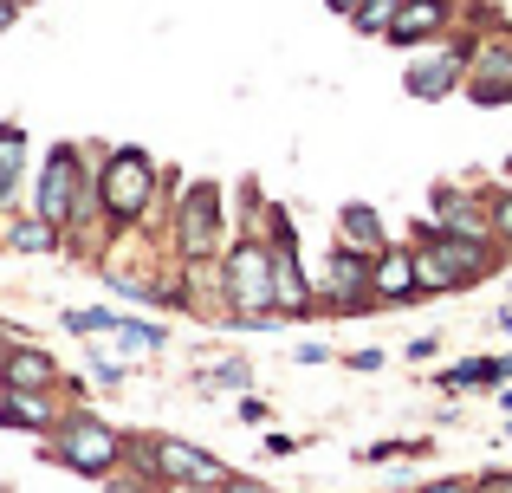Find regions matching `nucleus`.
Wrapping results in <instances>:
<instances>
[{
  "instance_id": "f257e3e1",
  "label": "nucleus",
  "mask_w": 512,
  "mask_h": 493,
  "mask_svg": "<svg viewBox=\"0 0 512 493\" xmlns=\"http://www.w3.org/2000/svg\"><path fill=\"white\" fill-rule=\"evenodd\" d=\"M415 279H422V299L435 292H461V286H480V279L500 273L506 247L500 241H467V234H441L435 221H415Z\"/></svg>"
},
{
  "instance_id": "f03ea898",
  "label": "nucleus",
  "mask_w": 512,
  "mask_h": 493,
  "mask_svg": "<svg viewBox=\"0 0 512 493\" xmlns=\"http://www.w3.org/2000/svg\"><path fill=\"white\" fill-rule=\"evenodd\" d=\"M273 241L260 228H240L221 253V279H227V325L240 331H273L279 312H273Z\"/></svg>"
},
{
  "instance_id": "7ed1b4c3",
  "label": "nucleus",
  "mask_w": 512,
  "mask_h": 493,
  "mask_svg": "<svg viewBox=\"0 0 512 493\" xmlns=\"http://www.w3.org/2000/svg\"><path fill=\"white\" fill-rule=\"evenodd\" d=\"M163 169L150 150L124 143V150H98V195H104V228L130 234L156 215V195H163Z\"/></svg>"
},
{
  "instance_id": "20e7f679",
  "label": "nucleus",
  "mask_w": 512,
  "mask_h": 493,
  "mask_svg": "<svg viewBox=\"0 0 512 493\" xmlns=\"http://www.w3.org/2000/svg\"><path fill=\"white\" fill-rule=\"evenodd\" d=\"M46 455L59 461V468L85 474V481H111V474L130 461V435L111 429L98 409H65L59 429H52V442H46Z\"/></svg>"
},
{
  "instance_id": "39448f33",
  "label": "nucleus",
  "mask_w": 512,
  "mask_h": 493,
  "mask_svg": "<svg viewBox=\"0 0 512 493\" xmlns=\"http://www.w3.org/2000/svg\"><path fill=\"white\" fill-rule=\"evenodd\" d=\"M169 253H175V266L221 260L227 253V195H221V182H188L182 189V202L169 208Z\"/></svg>"
},
{
  "instance_id": "423d86ee",
  "label": "nucleus",
  "mask_w": 512,
  "mask_h": 493,
  "mask_svg": "<svg viewBox=\"0 0 512 493\" xmlns=\"http://www.w3.org/2000/svg\"><path fill=\"white\" fill-rule=\"evenodd\" d=\"M91 176H98V150H85V143H52L46 163H39V182H33V215L52 221L59 234H72Z\"/></svg>"
},
{
  "instance_id": "0eeeda50",
  "label": "nucleus",
  "mask_w": 512,
  "mask_h": 493,
  "mask_svg": "<svg viewBox=\"0 0 512 493\" xmlns=\"http://www.w3.org/2000/svg\"><path fill=\"white\" fill-rule=\"evenodd\" d=\"M130 461H143L163 487H227V461L182 435H130Z\"/></svg>"
},
{
  "instance_id": "6e6552de",
  "label": "nucleus",
  "mask_w": 512,
  "mask_h": 493,
  "mask_svg": "<svg viewBox=\"0 0 512 493\" xmlns=\"http://www.w3.org/2000/svg\"><path fill=\"white\" fill-rule=\"evenodd\" d=\"M312 286H318V312H331V318H363V312H376L370 260H363V253L331 247L325 260L312 266Z\"/></svg>"
},
{
  "instance_id": "1a4fd4ad",
  "label": "nucleus",
  "mask_w": 512,
  "mask_h": 493,
  "mask_svg": "<svg viewBox=\"0 0 512 493\" xmlns=\"http://www.w3.org/2000/svg\"><path fill=\"white\" fill-rule=\"evenodd\" d=\"M467 59H474V39H435V46H422L409 59L402 91H409V98H422V104L454 98V91L467 85Z\"/></svg>"
},
{
  "instance_id": "9d476101",
  "label": "nucleus",
  "mask_w": 512,
  "mask_h": 493,
  "mask_svg": "<svg viewBox=\"0 0 512 493\" xmlns=\"http://www.w3.org/2000/svg\"><path fill=\"white\" fill-rule=\"evenodd\" d=\"M461 91L480 104V111L512 104V26H487V33H474V59H467V85Z\"/></svg>"
},
{
  "instance_id": "9b49d317",
  "label": "nucleus",
  "mask_w": 512,
  "mask_h": 493,
  "mask_svg": "<svg viewBox=\"0 0 512 493\" xmlns=\"http://www.w3.org/2000/svg\"><path fill=\"white\" fill-rule=\"evenodd\" d=\"M0 390H46L59 396L65 390V370L52 351H39L33 338H20V325L0 331Z\"/></svg>"
},
{
  "instance_id": "f8f14e48",
  "label": "nucleus",
  "mask_w": 512,
  "mask_h": 493,
  "mask_svg": "<svg viewBox=\"0 0 512 493\" xmlns=\"http://www.w3.org/2000/svg\"><path fill=\"white\" fill-rule=\"evenodd\" d=\"M428 208H435V228L441 234H467V241H493V208L487 195H474V182H435V195H428Z\"/></svg>"
},
{
  "instance_id": "ddd939ff",
  "label": "nucleus",
  "mask_w": 512,
  "mask_h": 493,
  "mask_svg": "<svg viewBox=\"0 0 512 493\" xmlns=\"http://www.w3.org/2000/svg\"><path fill=\"white\" fill-rule=\"evenodd\" d=\"M448 33H454V0H396V20H389L383 39L402 52H422Z\"/></svg>"
},
{
  "instance_id": "4468645a",
  "label": "nucleus",
  "mask_w": 512,
  "mask_h": 493,
  "mask_svg": "<svg viewBox=\"0 0 512 493\" xmlns=\"http://www.w3.org/2000/svg\"><path fill=\"white\" fill-rule=\"evenodd\" d=\"M370 292L376 305H415L422 299V279H415V247H396L389 241L383 253L370 260Z\"/></svg>"
},
{
  "instance_id": "2eb2a0df",
  "label": "nucleus",
  "mask_w": 512,
  "mask_h": 493,
  "mask_svg": "<svg viewBox=\"0 0 512 493\" xmlns=\"http://www.w3.org/2000/svg\"><path fill=\"white\" fill-rule=\"evenodd\" d=\"M59 396H46V390H0V429H13V435H52L59 429Z\"/></svg>"
},
{
  "instance_id": "dca6fc26",
  "label": "nucleus",
  "mask_w": 512,
  "mask_h": 493,
  "mask_svg": "<svg viewBox=\"0 0 512 493\" xmlns=\"http://www.w3.org/2000/svg\"><path fill=\"white\" fill-rule=\"evenodd\" d=\"M331 247H344V253H363V260H376V253L389 247V228H383V215H376L370 202H344L338 208V241Z\"/></svg>"
},
{
  "instance_id": "f3484780",
  "label": "nucleus",
  "mask_w": 512,
  "mask_h": 493,
  "mask_svg": "<svg viewBox=\"0 0 512 493\" xmlns=\"http://www.w3.org/2000/svg\"><path fill=\"white\" fill-rule=\"evenodd\" d=\"M163 344H169V331H163V325H150V318H130V312H117V325H111V351L124 357V364H130V357H156Z\"/></svg>"
},
{
  "instance_id": "a211bd4d",
  "label": "nucleus",
  "mask_w": 512,
  "mask_h": 493,
  "mask_svg": "<svg viewBox=\"0 0 512 493\" xmlns=\"http://www.w3.org/2000/svg\"><path fill=\"white\" fill-rule=\"evenodd\" d=\"M441 390H493V383H512V357H467V364L441 370Z\"/></svg>"
},
{
  "instance_id": "6ab92c4d",
  "label": "nucleus",
  "mask_w": 512,
  "mask_h": 493,
  "mask_svg": "<svg viewBox=\"0 0 512 493\" xmlns=\"http://www.w3.org/2000/svg\"><path fill=\"white\" fill-rule=\"evenodd\" d=\"M0 241H7L13 253H59V247H65V234L52 228V221H39V215H7Z\"/></svg>"
},
{
  "instance_id": "aec40b11",
  "label": "nucleus",
  "mask_w": 512,
  "mask_h": 493,
  "mask_svg": "<svg viewBox=\"0 0 512 493\" xmlns=\"http://www.w3.org/2000/svg\"><path fill=\"white\" fill-rule=\"evenodd\" d=\"M20 176H26V130L20 124H0V215H7Z\"/></svg>"
},
{
  "instance_id": "412c9836",
  "label": "nucleus",
  "mask_w": 512,
  "mask_h": 493,
  "mask_svg": "<svg viewBox=\"0 0 512 493\" xmlns=\"http://www.w3.org/2000/svg\"><path fill=\"white\" fill-rule=\"evenodd\" d=\"M201 390H234V396H247L253 390V364H247V357H221V364L201 377Z\"/></svg>"
},
{
  "instance_id": "4be33fe9",
  "label": "nucleus",
  "mask_w": 512,
  "mask_h": 493,
  "mask_svg": "<svg viewBox=\"0 0 512 493\" xmlns=\"http://www.w3.org/2000/svg\"><path fill=\"white\" fill-rule=\"evenodd\" d=\"M59 325L72 331V338H111L117 312H104V305H91V312H59Z\"/></svg>"
},
{
  "instance_id": "5701e85b",
  "label": "nucleus",
  "mask_w": 512,
  "mask_h": 493,
  "mask_svg": "<svg viewBox=\"0 0 512 493\" xmlns=\"http://www.w3.org/2000/svg\"><path fill=\"white\" fill-rule=\"evenodd\" d=\"M104 493H169V487L156 481V474L143 468V461H124V468H117L111 481H104Z\"/></svg>"
},
{
  "instance_id": "b1692460",
  "label": "nucleus",
  "mask_w": 512,
  "mask_h": 493,
  "mask_svg": "<svg viewBox=\"0 0 512 493\" xmlns=\"http://www.w3.org/2000/svg\"><path fill=\"white\" fill-rule=\"evenodd\" d=\"M415 455H428V435H415V442H370V448H357V461H415Z\"/></svg>"
},
{
  "instance_id": "393cba45",
  "label": "nucleus",
  "mask_w": 512,
  "mask_h": 493,
  "mask_svg": "<svg viewBox=\"0 0 512 493\" xmlns=\"http://www.w3.org/2000/svg\"><path fill=\"white\" fill-rule=\"evenodd\" d=\"M389 20H396V0H370V7H363L350 26H357L363 39H383V33H389Z\"/></svg>"
},
{
  "instance_id": "a878e982",
  "label": "nucleus",
  "mask_w": 512,
  "mask_h": 493,
  "mask_svg": "<svg viewBox=\"0 0 512 493\" xmlns=\"http://www.w3.org/2000/svg\"><path fill=\"white\" fill-rule=\"evenodd\" d=\"M124 377H130V364L117 351H91V383H98V390H117Z\"/></svg>"
},
{
  "instance_id": "bb28decb",
  "label": "nucleus",
  "mask_w": 512,
  "mask_h": 493,
  "mask_svg": "<svg viewBox=\"0 0 512 493\" xmlns=\"http://www.w3.org/2000/svg\"><path fill=\"white\" fill-rule=\"evenodd\" d=\"M487 208H493V241H500V247L512 253V189L487 195Z\"/></svg>"
},
{
  "instance_id": "cd10ccee",
  "label": "nucleus",
  "mask_w": 512,
  "mask_h": 493,
  "mask_svg": "<svg viewBox=\"0 0 512 493\" xmlns=\"http://www.w3.org/2000/svg\"><path fill=\"white\" fill-rule=\"evenodd\" d=\"M474 493H512V468H493V474H480Z\"/></svg>"
},
{
  "instance_id": "c85d7f7f",
  "label": "nucleus",
  "mask_w": 512,
  "mask_h": 493,
  "mask_svg": "<svg viewBox=\"0 0 512 493\" xmlns=\"http://www.w3.org/2000/svg\"><path fill=\"white\" fill-rule=\"evenodd\" d=\"M221 493H279V487L253 481V474H227V487H221Z\"/></svg>"
},
{
  "instance_id": "c756f323",
  "label": "nucleus",
  "mask_w": 512,
  "mask_h": 493,
  "mask_svg": "<svg viewBox=\"0 0 512 493\" xmlns=\"http://www.w3.org/2000/svg\"><path fill=\"white\" fill-rule=\"evenodd\" d=\"M344 370H383V351H376V344H370V351H350Z\"/></svg>"
},
{
  "instance_id": "7c9ffc66",
  "label": "nucleus",
  "mask_w": 512,
  "mask_h": 493,
  "mask_svg": "<svg viewBox=\"0 0 512 493\" xmlns=\"http://www.w3.org/2000/svg\"><path fill=\"white\" fill-rule=\"evenodd\" d=\"M292 364H331V344H299V351H292Z\"/></svg>"
},
{
  "instance_id": "2f4dec72",
  "label": "nucleus",
  "mask_w": 512,
  "mask_h": 493,
  "mask_svg": "<svg viewBox=\"0 0 512 493\" xmlns=\"http://www.w3.org/2000/svg\"><path fill=\"white\" fill-rule=\"evenodd\" d=\"M240 422H247V429H260V422H266V403H260V396H240Z\"/></svg>"
},
{
  "instance_id": "473e14b6",
  "label": "nucleus",
  "mask_w": 512,
  "mask_h": 493,
  "mask_svg": "<svg viewBox=\"0 0 512 493\" xmlns=\"http://www.w3.org/2000/svg\"><path fill=\"white\" fill-rule=\"evenodd\" d=\"M435 351H441V338H415V344H409V364H428Z\"/></svg>"
},
{
  "instance_id": "72a5a7b5",
  "label": "nucleus",
  "mask_w": 512,
  "mask_h": 493,
  "mask_svg": "<svg viewBox=\"0 0 512 493\" xmlns=\"http://www.w3.org/2000/svg\"><path fill=\"white\" fill-rule=\"evenodd\" d=\"M266 455H299V435H266Z\"/></svg>"
},
{
  "instance_id": "f704fd0d",
  "label": "nucleus",
  "mask_w": 512,
  "mask_h": 493,
  "mask_svg": "<svg viewBox=\"0 0 512 493\" xmlns=\"http://www.w3.org/2000/svg\"><path fill=\"white\" fill-rule=\"evenodd\" d=\"M325 7H331V13H338V20H357V13H363V7H370V0H325Z\"/></svg>"
},
{
  "instance_id": "c9c22d12",
  "label": "nucleus",
  "mask_w": 512,
  "mask_h": 493,
  "mask_svg": "<svg viewBox=\"0 0 512 493\" xmlns=\"http://www.w3.org/2000/svg\"><path fill=\"white\" fill-rule=\"evenodd\" d=\"M415 493H474V481H428V487H415Z\"/></svg>"
},
{
  "instance_id": "e433bc0d",
  "label": "nucleus",
  "mask_w": 512,
  "mask_h": 493,
  "mask_svg": "<svg viewBox=\"0 0 512 493\" xmlns=\"http://www.w3.org/2000/svg\"><path fill=\"white\" fill-rule=\"evenodd\" d=\"M13 20H20V7H13V0H0V39L13 33Z\"/></svg>"
},
{
  "instance_id": "4c0bfd02",
  "label": "nucleus",
  "mask_w": 512,
  "mask_h": 493,
  "mask_svg": "<svg viewBox=\"0 0 512 493\" xmlns=\"http://www.w3.org/2000/svg\"><path fill=\"white\" fill-rule=\"evenodd\" d=\"M169 493H221V487H169Z\"/></svg>"
},
{
  "instance_id": "58836bf2",
  "label": "nucleus",
  "mask_w": 512,
  "mask_h": 493,
  "mask_svg": "<svg viewBox=\"0 0 512 493\" xmlns=\"http://www.w3.org/2000/svg\"><path fill=\"white\" fill-rule=\"evenodd\" d=\"M13 7H39V0H13Z\"/></svg>"
},
{
  "instance_id": "ea45409f",
  "label": "nucleus",
  "mask_w": 512,
  "mask_h": 493,
  "mask_svg": "<svg viewBox=\"0 0 512 493\" xmlns=\"http://www.w3.org/2000/svg\"><path fill=\"white\" fill-rule=\"evenodd\" d=\"M396 493H415V487H396Z\"/></svg>"
},
{
  "instance_id": "a19ab883",
  "label": "nucleus",
  "mask_w": 512,
  "mask_h": 493,
  "mask_svg": "<svg viewBox=\"0 0 512 493\" xmlns=\"http://www.w3.org/2000/svg\"><path fill=\"white\" fill-rule=\"evenodd\" d=\"M506 435H512V422H506Z\"/></svg>"
}]
</instances>
